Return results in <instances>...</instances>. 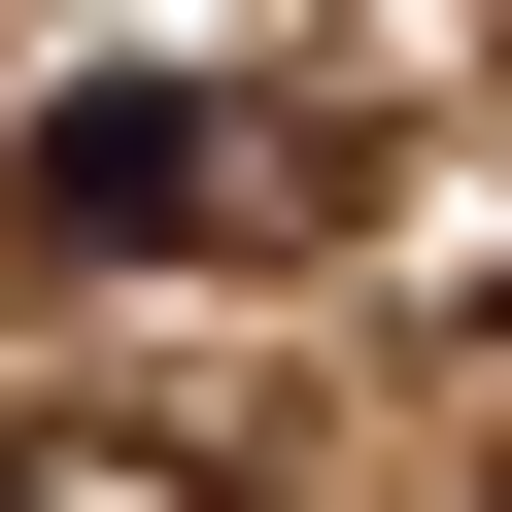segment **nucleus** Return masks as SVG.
I'll use <instances>...</instances> for the list:
<instances>
[{
	"mask_svg": "<svg viewBox=\"0 0 512 512\" xmlns=\"http://www.w3.org/2000/svg\"><path fill=\"white\" fill-rule=\"evenodd\" d=\"M0 512H239L205 444H103V410H35V444H0Z\"/></svg>",
	"mask_w": 512,
	"mask_h": 512,
	"instance_id": "f03ea898",
	"label": "nucleus"
},
{
	"mask_svg": "<svg viewBox=\"0 0 512 512\" xmlns=\"http://www.w3.org/2000/svg\"><path fill=\"white\" fill-rule=\"evenodd\" d=\"M342 205V137H274V103H69L35 137V239H308Z\"/></svg>",
	"mask_w": 512,
	"mask_h": 512,
	"instance_id": "f257e3e1",
	"label": "nucleus"
}]
</instances>
